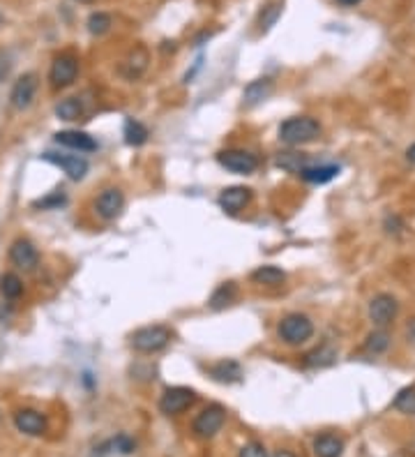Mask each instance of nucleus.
<instances>
[{
  "mask_svg": "<svg viewBox=\"0 0 415 457\" xmlns=\"http://www.w3.org/2000/svg\"><path fill=\"white\" fill-rule=\"evenodd\" d=\"M171 337L173 333L167 326H146V328H138L131 333V349L138 351V354H157V351L167 349Z\"/></svg>",
  "mask_w": 415,
  "mask_h": 457,
  "instance_id": "obj_3",
  "label": "nucleus"
},
{
  "mask_svg": "<svg viewBox=\"0 0 415 457\" xmlns=\"http://www.w3.org/2000/svg\"><path fill=\"white\" fill-rule=\"evenodd\" d=\"M10 70H12V58H10V54L0 51V83H3L5 79L10 77Z\"/></svg>",
  "mask_w": 415,
  "mask_h": 457,
  "instance_id": "obj_34",
  "label": "nucleus"
},
{
  "mask_svg": "<svg viewBox=\"0 0 415 457\" xmlns=\"http://www.w3.org/2000/svg\"><path fill=\"white\" fill-rule=\"evenodd\" d=\"M76 74H78V61L74 56L65 54V56H58L54 65H51L49 81L54 88H67V85L74 83Z\"/></svg>",
  "mask_w": 415,
  "mask_h": 457,
  "instance_id": "obj_7",
  "label": "nucleus"
},
{
  "mask_svg": "<svg viewBox=\"0 0 415 457\" xmlns=\"http://www.w3.org/2000/svg\"><path fill=\"white\" fill-rule=\"evenodd\" d=\"M286 280L284 270L277 266H261L252 273V282L256 284H266V287H279L281 282Z\"/></svg>",
  "mask_w": 415,
  "mask_h": 457,
  "instance_id": "obj_21",
  "label": "nucleus"
},
{
  "mask_svg": "<svg viewBox=\"0 0 415 457\" xmlns=\"http://www.w3.org/2000/svg\"><path fill=\"white\" fill-rule=\"evenodd\" d=\"M123 208H125V196H123V192L116 187L104 190L95 201L97 215L104 217V220H116V217L123 213Z\"/></svg>",
  "mask_w": 415,
  "mask_h": 457,
  "instance_id": "obj_12",
  "label": "nucleus"
},
{
  "mask_svg": "<svg viewBox=\"0 0 415 457\" xmlns=\"http://www.w3.org/2000/svg\"><path fill=\"white\" fill-rule=\"evenodd\" d=\"M337 3H341V5H346V8H351V5H358L360 0H337Z\"/></svg>",
  "mask_w": 415,
  "mask_h": 457,
  "instance_id": "obj_36",
  "label": "nucleus"
},
{
  "mask_svg": "<svg viewBox=\"0 0 415 457\" xmlns=\"http://www.w3.org/2000/svg\"><path fill=\"white\" fill-rule=\"evenodd\" d=\"M397 312H399V303L390 294H379L369 301V319H372L374 326L383 328L387 323H392Z\"/></svg>",
  "mask_w": 415,
  "mask_h": 457,
  "instance_id": "obj_6",
  "label": "nucleus"
},
{
  "mask_svg": "<svg viewBox=\"0 0 415 457\" xmlns=\"http://www.w3.org/2000/svg\"><path fill=\"white\" fill-rule=\"evenodd\" d=\"M44 162L49 164H56V167H61L65 174H67L72 181H81V178L88 174V160H83V157L78 155H61V152H44L42 155Z\"/></svg>",
  "mask_w": 415,
  "mask_h": 457,
  "instance_id": "obj_10",
  "label": "nucleus"
},
{
  "mask_svg": "<svg viewBox=\"0 0 415 457\" xmlns=\"http://www.w3.org/2000/svg\"><path fill=\"white\" fill-rule=\"evenodd\" d=\"M406 157H408V162H413V164H415V143L406 150Z\"/></svg>",
  "mask_w": 415,
  "mask_h": 457,
  "instance_id": "obj_35",
  "label": "nucleus"
},
{
  "mask_svg": "<svg viewBox=\"0 0 415 457\" xmlns=\"http://www.w3.org/2000/svg\"><path fill=\"white\" fill-rule=\"evenodd\" d=\"M194 400H196L194 390L182 388V386L169 388V390H164V395H162V400H160V412L167 414V416L182 414L184 409L192 407Z\"/></svg>",
  "mask_w": 415,
  "mask_h": 457,
  "instance_id": "obj_8",
  "label": "nucleus"
},
{
  "mask_svg": "<svg viewBox=\"0 0 415 457\" xmlns=\"http://www.w3.org/2000/svg\"><path fill=\"white\" fill-rule=\"evenodd\" d=\"M240 457H268V453H266V448H263L261 443L252 441V443H247V446H242Z\"/></svg>",
  "mask_w": 415,
  "mask_h": 457,
  "instance_id": "obj_33",
  "label": "nucleus"
},
{
  "mask_svg": "<svg viewBox=\"0 0 415 457\" xmlns=\"http://www.w3.org/2000/svg\"><path fill=\"white\" fill-rule=\"evenodd\" d=\"M275 457H295L293 453H288V450H279V453H277Z\"/></svg>",
  "mask_w": 415,
  "mask_h": 457,
  "instance_id": "obj_37",
  "label": "nucleus"
},
{
  "mask_svg": "<svg viewBox=\"0 0 415 457\" xmlns=\"http://www.w3.org/2000/svg\"><path fill=\"white\" fill-rule=\"evenodd\" d=\"M37 77L35 74H23L19 77V81L12 85L10 102L17 111H25L32 104V99L37 95Z\"/></svg>",
  "mask_w": 415,
  "mask_h": 457,
  "instance_id": "obj_9",
  "label": "nucleus"
},
{
  "mask_svg": "<svg viewBox=\"0 0 415 457\" xmlns=\"http://www.w3.org/2000/svg\"><path fill=\"white\" fill-rule=\"evenodd\" d=\"M277 333H279V340L286 342L288 347H300V344H305L307 340H312L314 323L307 314L293 312V314H286L284 319L279 321Z\"/></svg>",
  "mask_w": 415,
  "mask_h": 457,
  "instance_id": "obj_2",
  "label": "nucleus"
},
{
  "mask_svg": "<svg viewBox=\"0 0 415 457\" xmlns=\"http://www.w3.org/2000/svg\"><path fill=\"white\" fill-rule=\"evenodd\" d=\"M224 423H226V409L222 404H210V407H206L196 416L194 432L201 439H210V436H215L224 427Z\"/></svg>",
  "mask_w": 415,
  "mask_h": 457,
  "instance_id": "obj_5",
  "label": "nucleus"
},
{
  "mask_svg": "<svg viewBox=\"0 0 415 457\" xmlns=\"http://www.w3.org/2000/svg\"><path fill=\"white\" fill-rule=\"evenodd\" d=\"M148 128L138 121H127L125 123V141L129 145H143L148 141Z\"/></svg>",
  "mask_w": 415,
  "mask_h": 457,
  "instance_id": "obj_25",
  "label": "nucleus"
},
{
  "mask_svg": "<svg viewBox=\"0 0 415 457\" xmlns=\"http://www.w3.org/2000/svg\"><path fill=\"white\" fill-rule=\"evenodd\" d=\"M235 294H238V289H235V284H233V282L222 284V287H217V289H215V294L210 296V307H213V309H224V307H228V305L235 301Z\"/></svg>",
  "mask_w": 415,
  "mask_h": 457,
  "instance_id": "obj_22",
  "label": "nucleus"
},
{
  "mask_svg": "<svg viewBox=\"0 0 415 457\" xmlns=\"http://www.w3.org/2000/svg\"><path fill=\"white\" fill-rule=\"evenodd\" d=\"M321 136V125L319 121L309 116H295L288 118L279 125V141H284L286 145H302V143H312Z\"/></svg>",
  "mask_w": 415,
  "mask_h": 457,
  "instance_id": "obj_1",
  "label": "nucleus"
},
{
  "mask_svg": "<svg viewBox=\"0 0 415 457\" xmlns=\"http://www.w3.org/2000/svg\"><path fill=\"white\" fill-rule=\"evenodd\" d=\"M210 374L220 383H235L242 379V367H240V363H235V360H222L210 367Z\"/></svg>",
  "mask_w": 415,
  "mask_h": 457,
  "instance_id": "obj_18",
  "label": "nucleus"
},
{
  "mask_svg": "<svg viewBox=\"0 0 415 457\" xmlns=\"http://www.w3.org/2000/svg\"><path fill=\"white\" fill-rule=\"evenodd\" d=\"M111 28V17L104 14V12H95V14H90L88 19V30L90 35H104V32H109Z\"/></svg>",
  "mask_w": 415,
  "mask_h": 457,
  "instance_id": "obj_29",
  "label": "nucleus"
},
{
  "mask_svg": "<svg viewBox=\"0 0 415 457\" xmlns=\"http://www.w3.org/2000/svg\"><path fill=\"white\" fill-rule=\"evenodd\" d=\"M54 139H56V143L67 145V148H74V150H81V152L97 150V141H95V139H92L90 134H85V132H78V130L58 132V134H54Z\"/></svg>",
  "mask_w": 415,
  "mask_h": 457,
  "instance_id": "obj_15",
  "label": "nucleus"
},
{
  "mask_svg": "<svg viewBox=\"0 0 415 457\" xmlns=\"http://www.w3.org/2000/svg\"><path fill=\"white\" fill-rule=\"evenodd\" d=\"M65 201H67V196L61 194V192H56V194H49V196H44V199H39V201H35V208H42V210H46V208H61Z\"/></svg>",
  "mask_w": 415,
  "mask_h": 457,
  "instance_id": "obj_31",
  "label": "nucleus"
},
{
  "mask_svg": "<svg viewBox=\"0 0 415 457\" xmlns=\"http://www.w3.org/2000/svg\"><path fill=\"white\" fill-rule=\"evenodd\" d=\"M279 14H281V5L279 3H270L261 14V30L266 32V30L273 28V26L277 23V19H279Z\"/></svg>",
  "mask_w": 415,
  "mask_h": 457,
  "instance_id": "obj_30",
  "label": "nucleus"
},
{
  "mask_svg": "<svg viewBox=\"0 0 415 457\" xmlns=\"http://www.w3.org/2000/svg\"><path fill=\"white\" fill-rule=\"evenodd\" d=\"M81 114H83V107L76 97H67L56 104V116L61 118V121H76V118H81Z\"/></svg>",
  "mask_w": 415,
  "mask_h": 457,
  "instance_id": "obj_23",
  "label": "nucleus"
},
{
  "mask_svg": "<svg viewBox=\"0 0 415 457\" xmlns=\"http://www.w3.org/2000/svg\"><path fill=\"white\" fill-rule=\"evenodd\" d=\"M314 453L316 457H341L344 453V441L334 434H321L314 441Z\"/></svg>",
  "mask_w": 415,
  "mask_h": 457,
  "instance_id": "obj_17",
  "label": "nucleus"
},
{
  "mask_svg": "<svg viewBox=\"0 0 415 457\" xmlns=\"http://www.w3.org/2000/svg\"><path fill=\"white\" fill-rule=\"evenodd\" d=\"M10 261L21 270H35L39 263V252L30 241L19 238V241L12 243V247H10Z\"/></svg>",
  "mask_w": 415,
  "mask_h": 457,
  "instance_id": "obj_11",
  "label": "nucleus"
},
{
  "mask_svg": "<svg viewBox=\"0 0 415 457\" xmlns=\"http://www.w3.org/2000/svg\"><path fill=\"white\" fill-rule=\"evenodd\" d=\"M270 92H273V81L270 79H259V81H252L242 92V99H245L247 107H256L266 99Z\"/></svg>",
  "mask_w": 415,
  "mask_h": 457,
  "instance_id": "obj_20",
  "label": "nucleus"
},
{
  "mask_svg": "<svg viewBox=\"0 0 415 457\" xmlns=\"http://www.w3.org/2000/svg\"><path fill=\"white\" fill-rule=\"evenodd\" d=\"M277 164L286 171H293V174H300L302 169L309 167L307 155H300V152H281V155L277 157Z\"/></svg>",
  "mask_w": 415,
  "mask_h": 457,
  "instance_id": "obj_27",
  "label": "nucleus"
},
{
  "mask_svg": "<svg viewBox=\"0 0 415 457\" xmlns=\"http://www.w3.org/2000/svg\"><path fill=\"white\" fill-rule=\"evenodd\" d=\"M217 162L226 171H233V174H242V176L254 174L256 167H259V157H256L254 152L238 150V148L217 152Z\"/></svg>",
  "mask_w": 415,
  "mask_h": 457,
  "instance_id": "obj_4",
  "label": "nucleus"
},
{
  "mask_svg": "<svg viewBox=\"0 0 415 457\" xmlns=\"http://www.w3.org/2000/svg\"><path fill=\"white\" fill-rule=\"evenodd\" d=\"M387 347H390V333H385V330H374L372 335H367L365 340V351L367 354H385Z\"/></svg>",
  "mask_w": 415,
  "mask_h": 457,
  "instance_id": "obj_24",
  "label": "nucleus"
},
{
  "mask_svg": "<svg viewBox=\"0 0 415 457\" xmlns=\"http://www.w3.org/2000/svg\"><path fill=\"white\" fill-rule=\"evenodd\" d=\"M14 425L19 432L30 436H39L46 432V418L39 412H35V409H21V412H17Z\"/></svg>",
  "mask_w": 415,
  "mask_h": 457,
  "instance_id": "obj_14",
  "label": "nucleus"
},
{
  "mask_svg": "<svg viewBox=\"0 0 415 457\" xmlns=\"http://www.w3.org/2000/svg\"><path fill=\"white\" fill-rule=\"evenodd\" d=\"M339 164H309V167H305L300 171L302 181L307 183H314V185H323V183H330L332 178L339 176Z\"/></svg>",
  "mask_w": 415,
  "mask_h": 457,
  "instance_id": "obj_16",
  "label": "nucleus"
},
{
  "mask_svg": "<svg viewBox=\"0 0 415 457\" xmlns=\"http://www.w3.org/2000/svg\"><path fill=\"white\" fill-rule=\"evenodd\" d=\"M392 407L397 409V412L406 414V416H415V388L399 390V395L394 397Z\"/></svg>",
  "mask_w": 415,
  "mask_h": 457,
  "instance_id": "obj_28",
  "label": "nucleus"
},
{
  "mask_svg": "<svg viewBox=\"0 0 415 457\" xmlns=\"http://www.w3.org/2000/svg\"><path fill=\"white\" fill-rule=\"evenodd\" d=\"M0 294L8 298V301H17V298L23 294V282L19 280V275L8 273L0 277Z\"/></svg>",
  "mask_w": 415,
  "mask_h": 457,
  "instance_id": "obj_26",
  "label": "nucleus"
},
{
  "mask_svg": "<svg viewBox=\"0 0 415 457\" xmlns=\"http://www.w3.org/2000/svg\"><path fill=\"white\" fill-rule=\"evenodd\" d=\"M111 448H116L118 453H123V455H129V453H134V441L129 439V436H125V434H120L118 439H114L109 443Z\"/></svg>",
  "mask_w": 415,
  "mask_h": 457,
  "instance_id": "obj_32",
  "label": "nucleus"
},
{
  "mask_svg": "<svg viewBox=\"0 0 415 457\" xmlns=\"http://www.w3.org/2000/svg\"><path fill=\"white\" fill-rule=\"evenodd\" d=\"M217 201H220L222 210H226V213L235 215V213H240V210L245 208L249 201H252V190L240 187V185H235V187H226L220 194Z\"/></svg>",
  "mask_w": 415,
  "mask_h": 457,
  "instance_id": "obj_13",
  "label": "nucleus"
},
{
  "mask_svg": "<svg viewBox=\"0 0 415 457\" xmlns=\"http://www.w3.org/2000/svg\"><path fill=\"white\" fill-rule=\"evenodd\" d=\"M337 360V349L332 344H321L319 349L309 351L305 356V365L307 367H328Z\"/></svg>",
  "mask_w": 415,
  "mask_h": 457,
  "instance_id": "obj_19",
  "label": "nucleus"
}]
</instances>
